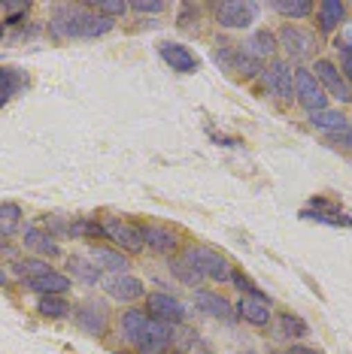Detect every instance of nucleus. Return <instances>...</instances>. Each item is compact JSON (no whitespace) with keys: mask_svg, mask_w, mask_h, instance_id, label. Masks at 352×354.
Masks as SVG:
<instances>
[{"mask_svg":"<svg viewBox=\"0 0 352 354\" xmlns=\"http://www.w3.org/2000/svg\"><path fill=\"white\" fill-rule=\"evenodd\" d=\"M146 309L152 318L164 321V324H173V327H179L182 321H186V306L170 294H146Z\"/></svg>","mask_w":352,"mask_h":354,"instance_id":"obj_11","label":"nucleus"},{"mask_svg":"<svg viewBox=\"0 0 352 354\" xmlns=\"http://www.w3.org/2000/svg\"><path fill=\"white\" fill-rule=\"evenodd\" d=\"M310 124L319 127V131H328V133H337L343 131L349 122H346V115L337 109H319V112H310Z\"/></svg>","mask_w":352,"mask_h":354,"instance_id":"obj_24","label":"nucleus"},{"mask_svg":"<svg viewBox=\"0 0 352 354\" xmlns=\"http://www.w3.org/2000/svg\"><path fill=\"white\" fill-rule=\"evenodd\" d=\"M25 285L30 288V291L43 294V297H64L70 291V279L64 276V272H58V270H49V272H43V276H37V279H28Z\"/></svg>","mask_w":352,"mask_h":354,"instance_id":"obj_18","label":"nucleus"},{"mask_svg":"<svg viewBox=\"0 0 352 354\" xmlns=\"http://www.w3.org/2000/svg\"><path fill=\"white\" fill-rule=\"evenodd\" d=\"M161 354H167V351H161Z\"/></svg>","mask_w":352,"mask_h":354,"instance_id":"obj_43","label":"nucleus"},{"mask_svg":"<svg viewBox=\"0 0 352 354\" xmlns=\"http://www.w3.org/2000/svg\"><path fill=\"white\" fill-rule=\"evenodd\" d=\"M67 233H73V236H88V239H94V236H103V224L91 221V218H79V221L70 224Z\"/></svg>","mask_w":352,"mask_h":354,"instance_id":"obj_31","label":"nucleus"},{"mask_svg":"<svg viewBox=\"0 0 352 354\" xmlns=\"http://www.w3.org/2000/svg\"><path fill=\"white\" fill-rule=\"evenodd\" d=\"M231 281H234V285L240 288V291H246V294H261V288L255 285V281L249 279V276H243V272H231Z\"/></svg>","mask_w":352,"mask_h":354,"instance_id":"obj_34","label":"nucleus"},{"mask_svg":"<svg viewBox=\"0 0 352 354\" xmlns=\"http://www.w3.org/2000/svg\"><path fill=\"white\" fill-rule=\"evenodd\" d=\"M103 236H109L127 254H140L143 248H146V243H143V230L137 224H127V221H118V218L103 221Z\"/></svg>","mask_w":352,"mask_h":354,"instance_id":"obj_8","label":"nucleus"},{"mask_svg":"<svg viewBox=\"0 0 352 354\" xmlns=\"http://www.w3.org/2000/svg\"><path fill=\"white\" fill-rule=\"evenodd\" d=\"M161 58L170 64V70H176V73H195L197 70V58L195 52L188 49V46H179V43H161Z\"/></svg>","mask_w":352,"mask_h":354,"instance_id":"obj_17","label":"nucleus"},{"mask_svg":"<svg viewBox=\"0 0 352 354\" xmlns=\"http://www.w3.org/2000/svg\"><path fill=\"white\" fill-rule=\"evenodd\" d=\"M243 354H252V351H243Z\"/></svg>","mask_w":352,"mask_h":354,"instance_id":"obj_42","label":"nucleus"},{"mask_svg":"<svg viewBox=\"0 0 352 354\" xmlns=\"http://www.w3.org/2000/svg\"><path fill=\"white\" fill-rule=\"evenodd\" d=\"M3 10L10 12V19H6V21H10V25H19V21H21V15H28L30 6H28V3H10V0H6V3H3Z\"/></svg>","mask_w":352,"mask_h":354,"instance_id":"obj_35","label":"nucleus"},{"mask_svg":"<svg viewBox=\"0 0 352 354\" xmlns=\"http://www.w3.org/2000/svg\"><path fill=\"white\" fill-rule=\"evenodd\" d=\"M103 288H107V294L118 303H134V300H140V297H146V285H143L137 276H131V272H118V276L103 279Z\"/></svg>","mask_w":352,"mask_h":354,"instance_id":"obj_13","label":"nucleus"},{"mask_svg":"<svg viewBox=\"0 0 352 354\" xmlns=\"http://www.w3.org/2000/svg\"><path fill=\"white\" fill-rule=\"evenodd\" d=\"M289 354H322V351H316V348H310V345H292Z\"/></svg>","mask_w":352,"mask_h":354,"instance_id":"obj_38","label":"nucleus"},{"mask_svg":"<svg viewBox=\"0 0 352 354\" xmlns=\"http://www.w3.org/2000/svg\"><path fill=\"white\" fill-rule=\"evenodd\" d=\"M331 136H334V142H343V146H349V149H352V124H346L343 131L331 133Z\"/></svg>","mask_w":352,"mask_h":354,"instance_id":"obj_37","label":"nucleus"},{"mask_svg":"<svg viewBox=\"0 0 352 354\" xmlns=\"http://www.w3.org/2000/svg\"><path fill=\"white\" fill-rule=\"evenodd\" d=\"M25 88V73L19 67H0V106H6Z\"/></svg>","mask_w":352,"mask_h":354,"instance_id":"obj_20","label":"nucleus"},{"mask_svg":"<svg viewBox=\"0 0 352 354\" xmlns=\"http://www.w3.org/2000/svg\"><path fill=\"white\" fill-rule=\"evenodd\" d=\"M276 46H283L285 55H289L292 61H303V58L313 55L316 37L310 34V30L298 28V25H285L283 30H279V37H276Z\"/></svg>","mask_w":352,"mask_h":354,"instance_id":"obj_7","label":"nucleus"},{"mask_svg":"<svg viewBox=\"0 0 352 354\" xmlns=\"http://www.w3.org/2000/svg\"><path fill=\"white\" fill-rule=\"evenodd\" d=\"M91 12H100V15H107V19H118V15H125L127 12V3L125 0H98V3H91Z\"/></svg>","mask_w":352,"mask_h":354,"instance_id":"obj_32","label":"nucleus"},{"mask_svg":"<svg viewBox=\"0 0 352 354\" xmlns=\"http://www.w3.org/2000/svg\"><path fill=\"white\" fill-rule=\"evenodd\" d=\"M0 39H3V21H0Z\"/></svg>","mask_w":352,"mask_h":354,"instance_id":"obj_40","label":"nucleus"},{"mask_svg":"<svg viewBox=\"0 0 352 354\" xmlns=\"http://www.w3.org/2000/svg\"><path fill=\"white\" fill-rule=\"evenodd\" d=\"M143 230V243L146 248H152L155 254H173L176 245H179V239H176V233L170 227H161V224H146Z\"/></svg>","mask_w":352,"mask_h":354,"instance_id":"obj_15","label":"nucleus"},{"mask_svg":"<svg viewBox=\"0 0 352 354\" xmlns=\"http://www.w3.org/2000/svg\"><path fill=\"white\" fill-rule=\"evenodd\" d=\"M279 330H283V336H289V339H298V336L310 333V327L303 324L298 315H292V312H285V315L279 318Z\"/></svg>","mask_w":352,"mask_h":354,"instance_id":"obj_30","label":"nucleus"},{"mask_svg":"<svg viewBox=\"0 0 352 354\" xmlns=\"http://www.w3.org/2000/svg\"><path fill=\"white\" fill-rule=\"evenodd\" d=\"M21 224V206L19 203H0V236H12Z\"/></svg>","mask_w":352,"mask_h":354,"instance_id":"obj_25","label":"nucleus"},{"mask_svg":"<svg viewBox=\"0 0 352 354\" xmlns=\"http://www.w3.org/2000/svg\"><path fill=\"white\" fill-rule=\"evenodd\" d=\"M3 285H6V272L0 270V288H3Z\"/></svg>","mask_w":352,"mask_h":354,"instance_id":"obj_39","label":"nucleus"},{"mask_svg":"<svg viewBox=\"0 0 352 354\" xmlns=\"http://www.w3.org/2000/svg\"><path fill=\"white\" fill-rule=\"evenodd\" d=\"M113 19L100 12H88L82 6H61L49 21L55 37H103L113 30Z\"/></svg>","mask_w":352,"mask_h":354,"instance_id":"obj_2","label":"nucleus"},{"mask_svg":"<svg viewBox=\"0 0 352 354\" xmlns=\"http://www.w3.org/2000/svg\"><path fill=\"white\" fill-rule=\"evenodd\" d=\"M91 263H94L98 270H109L113 276H118V272L127 270L125 254L113 252V248H103V245H94V248H91Z\"/></svg>","mask_w":352,"mask_h":354,"instance_id":"obj_21","label":"nucleus"},{"mask_svg":"<svg viewBox=\"0 0 352 354\" xmlns=\"http://www.w3.org/2000/svg\"><path fill=\"white\" fill-rule=\"evenodd\" d=\"M167 267H170V272H173V276L179 279V281H186L188 288H197V285H201V281H204V279H201V272H195V270H191L188 263L182 261V257H179V261H170V263H167Z\"/></svg>","mask_w":352,"mask_h":354,"instance_id":"obj_29","label":"nucleus"},{"mask_svg":"<svg viewBox=\"0 0 352 354\" xmlns=\"http://www.w3.org/2000/svg\"><path fill=\"white\" fill-rule=\"evenodd\" d=\"M195 306L201 312H206L210 318H219V321H234L237 318L234 306H231L225 297H219L213 291H195Z\"/></svg>","mask_w":352,"mask_h":354,"instance_id":"obj_16","label":"nucleus"},{"mask_svg":"<svg viewBox=\"0 0 352 354\" xmlns=\"http://www.w3.org/2000/svg\"><path fill=\"white\" fill-rule=\"evenodd\" d=\"M313 70H316V82L322 85V91L328 94V97H334V100H340V103H352V85L346 82V76L340 73V67L334 61H328V58H319L313 64Z\"/></svg>","mask_w":352,"mask_h":354,"instance_id":"obj_4","label":"nucleus"},{"mask_svg":"<svg viewBox=\"0 0 352 354\" xmlns=\"http://www.w3.org/2000/svg\"><path fill=\"white\" fill-rule=\"evenodd\" d=\"M237 318L249 321L252 327H267L270 318H274V312H270V303L264 294H243L240 297V303L234 306Z\"/></svg>","mask_w":352,"mask_h":354,"instance_id":"obj_12","label":"nucleus"},{"mask_svg":"<svg viewBox=\"0 0 352 354\" xmlns=\"http://www.w3.org/2000/svg\"><path fill=\"white\" fill-rule=\"evenodd\" d=\"M52 267H49V263H43V261H39V257H28V261H15L12 263V272H15V276H19V279H37V276H43V272H49Z\"/></svg>","mask_w":352,"mask_h":354,"instance_id":"obj_27","label":"nucleus"},{"mask_svg":"<svg viewBox=\"0 0 352 354\" xmlns=\"http://www.w3.org/2000/svg\"><path fill=\"white\" fill-rule=\"evenodd\" d=\"M316 12H319V30H322V34H334V30L343 25L346 6H343L340 0H322V3L316 6Z\"/></svg>","mask_w":352,"mask_h":354,"instance_id":"obj_19","label":"nucleus"},{"mask_svg":"<svg viewBox=\"0 0 352 354\" xmlns=\"http://www.w3.org/2000/svg\"><path fill=\"white\" fill-rule=\"evenodd\" d=\"M195 354H206V351H195Z\"/></svg>","mask_w":352,"mask_h":354,"instance_id":"obj_41","label":"nucleus"},{"mask_svg":"<svg viewBox=\"0 0 352 354\" xmlns=\"http://www.w3.org/2000/svg\"><path fill=\"white\" fill-rule=\"evenodd\" d=\"M337 49H340V61H343L340 73L346 76V82H352V43H343V46H337Z\"/></svg>","mask_w":352,"mask_h":354,"instance_id":"obj_36","label":"nucleus"},{"mask_svg":"<svg viewBox=\"0 0 352 354\" xmlns=\"http://www.w3.org/2000/svg\"><path fill=\"white\" fill-rule=\"evenodd\" d=\"M127 10L140 12V15H155V12H164L167 6L161 0H134V3H127Z\"/></svg>","mask_w":352,"mask_h":354,"instance_id":"obj_33","label":"nucleus"},{"mask_svg":"<svg viewBox=\"0 0 352 354\" xmlns=\"http://www.w3.org/2000/svg\"><path fill=\"white\" fill-rule=\"evenodd\" d=\"M67 270H70V276L79 279V281H85V285H98V281H103L100 270L91 263V257L73 254V257H70V261H67Z\"/></svg>","mask_w":352,"mask_h":354,"instance_id":"obj_22","label":"nucleus"},{"mask_svg":"<svg viewBox=\"0 0 352 354\" xmlns=\"http://www.w3.org/2000/svg\"><path fill=\"white\" fill-rule=\"evenodd\" d=\"M274 10L283 12L285 19H307L313 12V3L310 0H279V3H274Z\"/></svg>","mask_w":352,"mask_h":354,"instance_id":"obj_28","label":"nucleus"},{"mask_svg":"<svg viewBox=\"0 0 352 354\" xmlns=\"http://www.w3.org/2000/svg\"><path fill=\"white\" fill-rule=\"evenodd\" d=\"M276 49H279V46H276V34H270V30H255L246 43H240V52H243L246 58H252L255 64L274 58Z\"/></svg>","mask_w":352,"mask_h":354,"instance_id":"obj_14","label":"nucleus"},{"mask_svg":"<svg viewBox=\"0 0 352 354\" xmlns=\"http://www.w3.org/2000/svg\"><path fill=\"white\" fill-rule=\"evenodd\" d=\"M264 85L270 94H276L279 100H292L294 97V73L289 61H270L264 70Z\"/></svg>","mask_w":352,"mask_h":354,"instance_id":"obj_10","label":"nucleus"},{"mask_svg":"<svg viewBox=\"0 0 352 354\" xmlns=\"http://www.w3.org/2000/svg\"><path fill=\"white\" fill-rule=\"evenodd\" d=\"M37 312L43 318H64L67 312H73V309H70V303L64 300V297H39Z\"/></svg>","mask_w":352,"mask_h":354,"instance_id":"obj_26","label":"nucleus"},{"mask_svg":"<svg viewBox=\"0 0 352 354\" xmlns=\"http://www.w3.org/2000/svg\"><path fill=\"white\" fill-rule=\"evenodd\" d=\"M294 97L310 112L328 109V94L322 91V85L316 82V76L310 70H294Z\"/></svg>","mask_w":352,"mask_h":354,"instance_id":"obj_6","label":"nucleus"},{"mask_svg":"<svg viewBox=\"0 0 352 354\" xmlns=\"http://www.w3.org/2000/svg\"><path fill=\"white\" fill-rule=\"evenodd\" d=\"M73 318L88 336H103L107 333V327H109V312H107V306L98 303V300L79 303L73 309Z\"/></svg>","mask_w":352,"mask_h":354,"instance_id":"obj_9","label":"nucleus"},{"mask_svg":"<svg viewBox=\"0 0 352 354\" xmlns=\"http://www.w3.org/2000/svg\"><path fill=\"white\" fill-rule=\"evenodd\" d=\"M25 245L30 248V252L43 254V257L58 254V243L52 239V233H43L39 227H25Z\"/></svg>","mask_w":352,"mask_h":354,"instance_id":"obj_23","label":"nucleus"},{"mask_svg":"<svg viewBox=\"0 0 352 354\" xmlns=\"http://www.w3.org/2000/svg\"><path fill=\"white\" fill-rule=\"evenodd\" d=\"M182 261H186L195 272H201V279H213V281H228L231 272H234L225 254L213 252V248H206V245H191V248H186Z\"/></svg>","mask_w":352,"mask_h":354,"instance_id":"obj_3","label":"nucleus"},{"mask_svg":"<svg viewBox=\"0 0 352 354\" xmlns=\"http://www.w3.org/2000/svg\"><path fill=\"white\" fill-rule=\"evenodd\" d=\"M258 19V3L252 0H225L215 3V21L228 30H243Z\"/></svg>","mask_w":352,"mask_h":354,"instance_id":"obj_5","label":"nucleus"},{"mask_svg":"<svg viewBox=\"0 0 352 354\" xmlns=\"http://www.w3.org/2000/svg\"><path fill=\"white\" fill-rule=\"evenodd\" d=\"M122 333L140 354H161V351L170 348V342L176 336V327L164 324V321H158V318H152L149 312L131 309V312H125L122 315Z\"/></svg>","mask_w":352,"mask_h":354,"instance_id":"obj_1","label":"nucleus"}]
</instances>
